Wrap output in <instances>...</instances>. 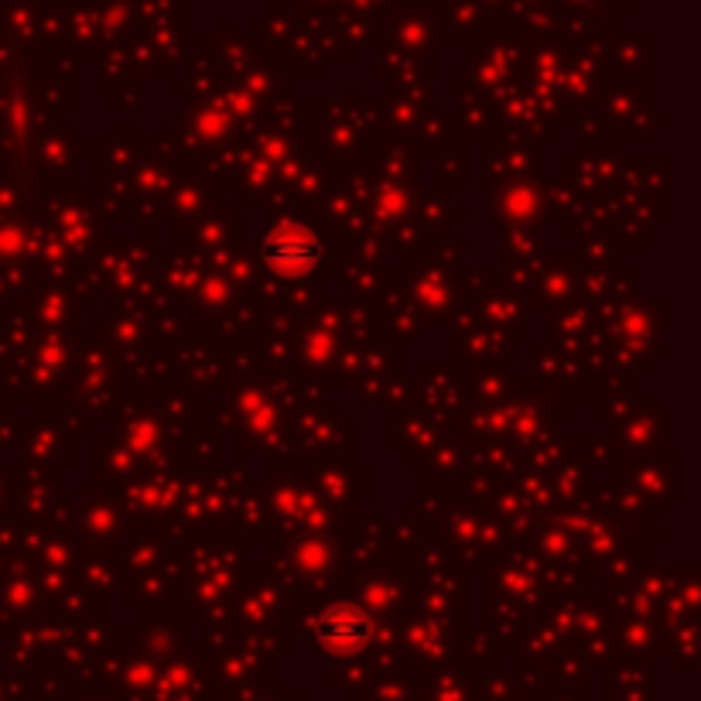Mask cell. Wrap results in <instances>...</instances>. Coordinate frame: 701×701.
<instances>
[{
	"mask_svg": "<svg viewBox=\"0 0 701 701\" xmlns=\"http://www.w3.org/2000/svg\"><path fill=\"white\" fill-rule=\"evenodd\" d=\"M267 257H270L277 267H285V270L305 267V264H312V257H315V244H312L308 237H298V233H285V237H274V240H270Z\"/></svg>",
	"mask_w": 701,
	"mask_h": 701,
	"instance_id": "1",
	"label": "cell"
}]
</instances>
